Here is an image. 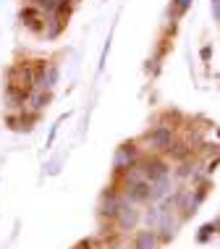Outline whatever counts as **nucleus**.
<instances>
[{
	"label": "nucleus",
	"mask_w": 220,
	"mask_h": 249,
	"mask_svg": "<svg viewBox=\"0 0 220 249\" xmlns=\"http://www.w3.org/2000/svg\"><path fill=\"white\" fill-rule=\"evenodd\" d=\"M136 147L134 144H121L116 150V158H113V168H116V171H126V168H131V165H136Z\"/></svg>",
	"instance_id": "3"
},
{
	"label": "nucleus",
	"mask_w": 220,
	"mask_h": 249,
	"mask_svg": "<svg viewBox=\"0 0 220 249\" xmlns=\"http://www.w3.org/2000/svg\"><path fill=\"white\" fill-rule=\"evenodd\" d=\"M144 199H150V181H144V184H134V186H129L126 189V202H144Z\"/></svg>",
	"instance_id": "10"
},
{
	"label": "nucleus",
	"mask_w": 220,
	"mask_h": 249,
	"mask_svg": "<svg viewBox=\"0 0 220 249\" xmlns=\"http://www.w3.org/2000/svg\"><path fill=\"white\" fill-rule=\"evenodd\" d=\"M191 3H194V0H173V5H176V11H178V13L189 11V8H191Z\"/></svg>",
	"instance_id": "15"
},
{
	"label": "nucleus",
	"mask_w": 220,
	"mask_h": 249,
	"mask_svg": "<svg viewBox=\"0 0 220 249\" xmlns=\"http://www.w3.org/2000/svg\"><path fill=\"white\" fill-rule=\"evenodd\" d=\"M116 220H118V226H121V228H134L139 220H142V213L136 210L134 202H126L123 199V205H121V210H118Z\"/></svg>",
	"instance_id": "5"
},
{
	"label": "nucleus",
	"mask_w": 220,
	"mask_h": 249,
	"mask_svg": "<svg viewBox=\"0 0 220 249\" xmlns=\"http://www.w3.org/2000/svg\"><path fill=\"white\" fill-rule=\"evenodd\" d=\"M212 231H215V226H204V228H202V233H199V241H207Z\"/></svg>",
	"instance_id": "18"
},
{
	"label": "nucleus",
	"mask_w": 220,
	"mask_h": 249,
	"mask_svg": "<svg viewBox=\"0 0 220 249\" xmlns=\"http://www.w3.org/2000/svg\"><path fill=\"white\" fill-rule=\"evenodd\" d=\"M29 95L32 92L21 89V87H13V84L5 87V103H8L11 107H24L26 103H29Z\"/></svg>",
	"instance_id": "7"
},
{
	"label": "nucleus",
	"mask_w": 220,
	"mask_h": 249,
	"mask_svg": "<svg viewBox=\"0 0 220 249\" xmlns=\"http://www.w3.org/2000/svg\"><path fill=\"white\" fill-rule=\"evenodd\" d=\"M18 18L29 26V29H34V32H42L45 29V24H42V8L34 3H29L26 8H21V13H18Z\"/></svg>",
	"instance_id": "6"
},
{
	"label": "nucleus",
	"mask_w": 220,
	"mask_h": 249,
	"mask_svg": "<svg viewBox=\"0 0 220 249\" xmlns=\"http://www.w3.org/2000/svg\"><path fill=\"white\" fill-rule=\"evenodd\" d=\"M186 152H189V150H184V144H176V150H173V158H186Z\"/></svg>",
	"instance_id": "19"
},
{
	"label": "nucleus",
	"mask_w": 220,
	"mask_h": 249,
	"mask_svg": "<svg viewBox=\"0 0 220 249\" xmlns=\"http://www.w3.org/2000/svg\"><path fill=\"white\" fill-rule=\"evenodd\" d=\"M210 11H212V18L220 21V0H210Z\"/></svg>",
	"instance_id": "17"
},
{
	"label": "nucleus",
	"mask_w": 220,
	"mask_h": 249,
	"mask_svg": "<svg viewBox=\"0 0 220 249\" xmlns=\"http://www.w3.org/2000/svg\"><path fill=\"white\" fill-rule=\"evenodd\" d=\"M147 142H150L152 150H170L173 144V131L168 126H157V129H152L147 134Z\"/></svg>",
	"instance_id": "4"
},
{
	"label": "nucleus",
	"mask_w": 220,
	"mask_h": 249,
	"mask_svg": "<svg viewBox=\"0 0 220 249\" xmlns=\"http://www.w3.org/2000/svg\"><path fill=\"white\" fill-rule=\"evenodd\" d=\"M142 168H144V173H147V181H157V178L168 176V165H165L163 160H157V158L142 163Z\"/></svg>",
	"instance_id": "8"
},
{
	"label": "nucleus",
	"mask_w": 220,
	"mask_h": 249,
	"mask_svg": "<svg viewBox=\"0 0 220 249\" xmlns=\"http://www.w3.org/2000/svg\"><path fill=\"white\" fill-rule=\"evenodd\" d=\"M123 173H126V186H134V184H144V181H147V173H144L142 163H136V165L126 168Z\"/></svg>",
	"instance_id": "12"
},
{
	"label": "nucleus",
	"mask_w": 220,
	"mask_h": 249,
	"mask_svg": "<svg viewBox=\"0 0 220 249\" xmlns=\"http://www.w3.org/2000/svg\"><path fill=\"white\" fill-rule=\"evenodd\" d=\"M63 121H66V116H61V118H58V121H55V126H52V129H50V137H48V147H50L52 142H55V134H58V126H61Z\"/></svg>",
	"instance_id": "16"
},
{
	"label": "nucleus",
	"mask_w": 220,
	"mask_h": 249,
	"mask_svg": "<svg viewBox=\"0 0 220 249\" xmlns=\"http://www.w3.org/2000/svg\"><path fill=\"white\" fill-rule=\"evenodd\" d=\"M168 184H170L168 176H163L157 181H150V199H163L165 192H168Z\"/></svg>",
	"instance_id": "14"
},
{
	"label": "nucleus",
	"mask_w": 220,
	"mask_h": 249,
	"mask_svg": "<svg viewBox=\"0 0 220 249\" xmlns=\"http://www.w3.org/2000/svg\"><path fill=\"white\" fill-rule=\"evenodd\" d=\"M121 205H123V199L118 197V194H102V207H100V213L105 215V218H116L118 210H121Z\"/></svg>",
	"instance_id": "9"
},
{
	"label": "nucleus",
	"mask_w": 220,
	"mask_h": 249,
	"mask_svg": "<svg viewBox=\"0 0 220 249\" xmlns=\"http://www.w3.org/2000/svg\"><path fill=\"white\" fill-rule=\"evenodd\" d=\"M48 103H50V95H48V92L32 89V95H29V110H32V113H39Z\"/></svg>",
	"instance_id": "13"
},
{
	"label": "nucleus",
	"mask_w": 220,
	"mask_h": 249,
	"mask_svg": "<svg viewBox=\"0 0 220 249\" xmlns=\"http://www.w3.org/2000/svg\"><path fill=\"white\" fill-rule=\"evenodd\" d=\"M199 55H202V60H210V55H212V48H202V53H199Z\"/></svg>",
	"instance_id": "20"
},
{
	"label": "nucleus",
	"mask_w": 220,
	"mask_h": 249,
	"mask_svg": "<svg viewBox=\"0 0 220 249\" xmlns=\"http://www.w3.org/2000/svg\"><path fill=\"white\" fill-rule=\"evenodd\" d=\"M155 244H157V233L155 231H139L136 233V239H134V249H155Z\"/></svg>",
	"instance_id": "11"
},
{
	"label": "nucleus",
	"mask_w": 220,
	"mask_h": 249,
	"mask_svg": "<svg viewBox=\"0 0 220 249\" xmlns=\"http://www.w3.org/2000/svg\"><path fill=\"white\" fill-rule=\"evenodd\" d=\"M8 84L13 87H21V89L32 92L37 84V69H32L29 63H16L8 69Z\"/></svg>",
	"instance_id": "1"
},
{
	"label": "nucleus",
	"mask_w": 220,
	"mask_h": 249,
	"mask_svg": "<svg viewBox=\"0 0 220 249\" xmlns=\"http://www.w3.org/2000/svg\"><path fill=\"white\" fill-rule=\"evenodd\" d=\"M58 76H61L58 66H45V63H39V66H37V84H34V89L50 92L52 87L58 84Z\"/></svg>",
	"instance_id": "2"
}]
</instances>
